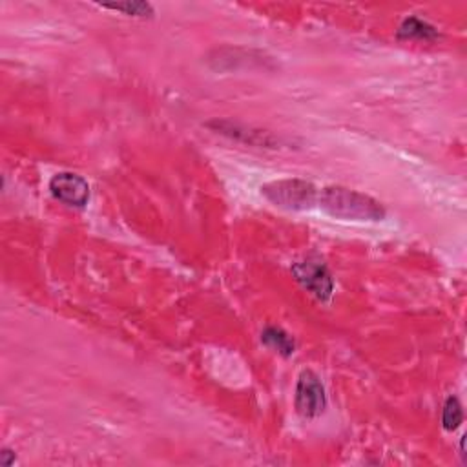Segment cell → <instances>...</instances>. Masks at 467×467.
Segmentation results:
<instances>
[{
	"label": "cell",
	"instance_id": "6da1fadb",
	"mask_svg": "<svg viewBox=\"0 0 467 467\" xmlns=\"http://www.w3.org/2000/svg\"><path fill=\"white\" fill-rule=\"evenodd\" d=\"M319 206L337 219L379 221L385 215L383 206L376 199L341 186L325 188L319 195Z\"/></svg>",
	"mask_w": 467,
	"mask_h": 467
},
{
	"label": "cell",
	"instance_id": "5b68a950",
	"mask_svg": "<svg viewBox=\"0 0 467 467\" xmlns=\"http://www.w3.org/2000/svg\"><path fill=\"white\" fill-rule=\"evenodd\" d=\"M296 279L319 299H327L332 294V279L327 266L319 261H303L294 266Z\"/></svg>",
	"mask_w": 467,
	"mask_h": 467
},
{
	"label": "cell",
	"instance_id": "8992f818",
	"mask_svg": "<svg viewBox=\"0 0 467 467\" xmlns=\"http://www.w3.org/2000/svg\"><path fill=\"white\" fill-rule=\"evenodd\" d=\"M398 35L401 38H420V40H432L438 36L436 29L414 16L403 20V24L398 29Z\"/></svg>",
	"mask_w": 467,
	"mask_h": 467
},
{
	"label": "cell",
	"instance_id": "277c9868",
	"mask_svg": "<svg viewBox=\"0 0 467 467\" xmlns=\"http://www.w3.org/2000/svg\"><path fill=\"white\" fill-rule=\"evenodd\" d=\"M49 190L55 199L62 201L67 206L80 208L89 199V186H88L86 179H82L77 173H69V171L53 175V179L49 181Z\"/></svg>",
	"mask_w": 467,
	"mask_h": 467
},
{
	"label": "cell",
	"instance_id": "3957f363",
	"mask_svg": "<svg viewBox=\"0 0 467 467\" xmlns=\"http://www.w3.org/2000/svg\"><path fill=\"white\" fill-rule=\"evenodd\" d=\"M325 389L319 381V378L310 372L305 370L299 376L297 387H296V409L301 416L305 418H314L317 414L323 412L325 409Z\"/></svg>",
	"mask_w": 467,
	"mask_h": 467
},
{
	"label": "cell",
	"instance_id": "ba28073f",
	"mask_svg": "<svg viewBox=\"0 0 467 467\" xmlns=\"http://www.w3.org/2000/svg\"><path fill=\"white\" fill-rule=\"evenodd\" d=\"M462 420H463V412H462L460 401H458L454 396L447 398V401H445V405H443V412H441L443 429L454 431V429L460 427Z\"/></svg>",
	"mask_w": 467,
	"mask_h": 467
},
{
	"label": "cell",
	"instance_id": "9c48e42d",
	"mask_svg": "<svg viewBox=\"0 0 467 467\" xmlns=\"http://www.w3.org/2000/svg\"><path fill=\"white\" fill-rule=\"evenodd\" d=\"M108 9H117V11H122L124 15H131V16H148L151 15V7L150 4H144V2H124V4H109V5H104Z\"/></svg>",
	"mask_w": 467,
	"mask_h": 467
},
{
	"label": "cell",
	"instance_id": "52a82bcc",
	"mask_svg": "<svg viewBox=\"0 0 467 467\" xmlns=\"http://www.w3.org/2000/svg\"><path fill=\"white\" fill-rule=\"evenodd\" d=\"M261 339L266 345H270L272 348H277V352H281L283 356H290L294 352V341L283 330H279V328H274V327L266 328L263 332Z\"/></svg>",
	"mask_w": 467,
	"mask_h": 467
},
{
	"label": "cell",
	"instance_id": "7a4b0ae2",
	"mask_svg": "<svg viewBox=\"0 0 467 467\" xmlns=\"http://www.w3.org/2000/svg\"><path fill=\"white\" fill-rule=\"evenodd\" d=\"M261 193L275 206L286 210H310L316 202V188L301 179H283L268 182Z\"/></svg>",
	"mask_w": 467,
	"mask_h": 467
}]
</instances>
